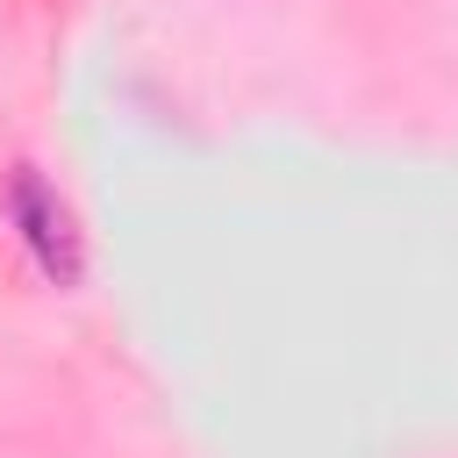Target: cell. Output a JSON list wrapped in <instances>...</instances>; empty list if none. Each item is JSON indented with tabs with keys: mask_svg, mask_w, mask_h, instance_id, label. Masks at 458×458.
<instances>
[{
	"mask_svg": "<svg viewBox=\"0 0 458 458\" xmlns=\"http://www.w3.org/2000/svg\"><path fill=\"white\" fill-rule=\"evenodd\" d=\"M7 222H14L21 250L36 258V272H43L50 286H79V279H86L79 215H72V200H64L36 165H14V172H7Z\"/></svg>",
	"mask_w": 458,
	"mask_h": 458,
	"instance_id": "obj_1",
	"label": "cell"
}]
</instances>
